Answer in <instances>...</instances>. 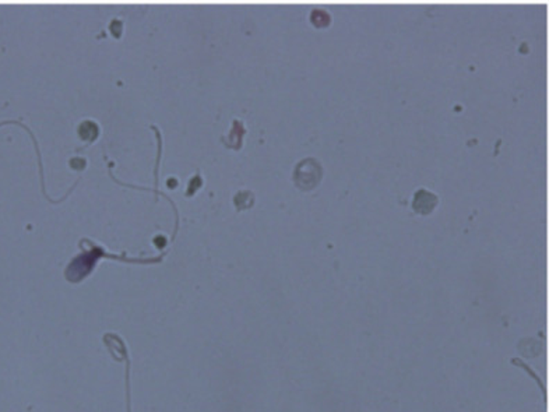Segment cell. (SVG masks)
<instances>
[{
    "label": "cell",
    "instance_id": "3957f363",
    "mask_svg": "<svg viewBox=\"0 0 549 412\" xmlns=\"http://www.w3.org/2000/svg\"><path fill=\"white\" fill-rule=\"evenodd\" d=\"M311 20H312V23H313L316 27H326V26L330 24L331 17H330V15H329L326 10L316 9V10H313V12L311 13Z\"/></svg>",
    "mask_w": 549,
    "mask_h": 412
},
{
    "label": "cell",
    "instance_id": "6da1fadb",
    "mask_svg": "<svg viewBox=\"0 0 549 412\" xmlns=\"http://www.w3.org/2000/svg\"><path fill=\"white\" fill-rule=\"evenodd\" d=\"M323 169L317 160L309 157L302 160L294 171V182L302 190L313 189L322 179Z\"/></svg>",
    "mask_w": 549,
    "mask_h": 412
},
{
    "label": "cell",
    "instance_id": "7a4b0ae2",
    "mask_svg": "<svg viewBox=\"0 0 549 412\" xmlns=\"http://www.w3.org/2000/svg\"><path fill=\"white\" fill-rule=\"evenodd\" d=\"M437 204V196L426 189H418L414 194L412 207L419 214L430 213Z\"/></svg>",
    "mask_w": 549,
    "mask_h": 412
}]
</instances>
